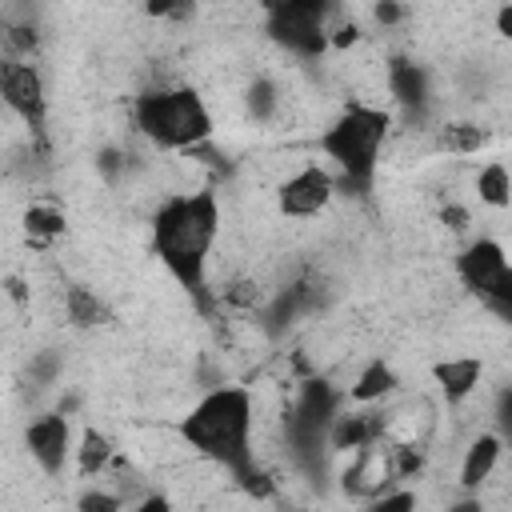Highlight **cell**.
Masks as SVG:
<instances>
[{
	"instance_id": "obj_1",
	"label": "cell",
	"mask_w": 512,
	"mask_h": 512,
	"mask_svg": "<svg viewBox=\"0 0 512 512\" xmlns=\"http://www.w3.org/2000/svg\"><path fill=\"white\" fill-rule=\"evenodd\" d=\"M216 240H220V200L212 188L168 196L152 216L156 256L196 296L208 288V260Z\"/></svg>"
},
{
	"instance_id": "obj_2",
	"label": "cell",
	"mask_w": 512,
	"mask_h": 512,
	"mask_svg": "<svg viewBox=\"0 0 512 512\" xmlns=\"http://www.w3.org/2000/svg\"><path fill=\"white\" fill-rule=\"evenodd\" d=\"M252 428H256V412H252V392L248 388H212L204 392L184 416L176 436L204 460L220 464L232 476H244L256 464L252 452Z\"/></svg>"
},
{
	"instance_id": "obj_3",
	"label": "cell",
	"mask_w": 512,
	"mask_h": 512,
	"mask_svg": "<svg viewBox=\"0 0 512 512\" xmlns=\"http://www.w3.org/2000/svg\"><path fill=\"white\" fill-rule=\"evenodd\" d=\"M132 120L148 144L172 152H192L212 140V112L196 88H152L136 96Z\"/></svg>"
},
{
	"instance_id": "obj_4",
	"label": "cell",
	"mask_w": 512,
	"mask_h": 512,
	"mask_svg": "<svg viewBox=\"0 0 512 512\" xmlns=\"http://www.w3.org/2000/svg\"><path fill=\"white\" fill-rule=\"evenodd\" d=\"M388 132H392V116L384 108L352 104L328 124V132L320 136V152L332 160V168L344 184H364L376 172Z\"/></svg>"
},
{
	"instance_id": "obj_5",
	"label": "cell",
	"mask_w": 512,
	"mask_h": 512,
	"mask_svg": "<svg viewBox=\"0 0 512 512\" xmlns=\"http://www.w3.org/2000/svg\"><path fill=\"white\" fill-rule=\"evenodd\" d=\"M264 16H268V36L300 60H316L332 40L328 36V16H332L328 4L288 0V4H268Z\"/></svg>"
},
{
	"instance_id": "obj_6",
	"label": "cell",
	"mask_w": 512,
	"mask_h": 512,
	"mask_svg": "<svg viewBox=\"0 0 512 512\" xmlns=\"http://www.w3.org/2000/svg\"><path fill=\"white\" fill-rule=\"evenodd\" d=\"M456 272H460V284L472 296H480L488 308H496V304H504L512 296V256L504 252L500 240H488V236L472 240L460 252Z\"/></svg>"
},
{
	"instance_id": "obj_7",
	"label": "cell",
	"mask_w": 512,
	"mask_h": 512,
	"mask_svg": "<svg viewBox=\"0 0 512 512\" xmlns=\"http://www.w3.org/2000/svg\"><path fill=\"white\" fill-rule=\"evenodd\" d=\"M0 92H4V104L8 112H16L28 132L40 140L44 136V112H48V96H44V76L32 60H4V72H0Z\"/></svg>"
},
{
	"instance_id": "obj_8",
	"label": "cell",
	"mask_w": 512,
	"mask_h": 512,
	"mask_svg": "<svg viewBox=\"0 0 512 512\" xmlns=\"http://www.w3.org/2000/svg\"><path fill=\"white\" fill-rule=\"evenodd\" d=\"M332 196H336V176L320 164H304V168H296L292 176L280 180L276 208L292 220H312L332 204Z\"/></svg>"
},
{
	"instance_id": "obj_9",
	"label": "cell",
	"mask_w": 512,
	"mask_h": 512,
	"mask_svg": "<svg viewBox=\"0 0 512 512\" xmlns=\"http://www.w3.org/2000/svg\"><path fill=\"white\" fill-rule=\"evenodd\" d=\"M24 444H28V456L40 464L44 476H60L68 456L76 452L72 448V424L64 412H48V416L32 420L24 432Z\"/></svg>"
},
{
	"instance_id": "obj_10",
	"label": "cell",
	"mask_w": 512,
	"mask_h": 512,
	"mask_svg": "<svg viewBox=\"0 0 512 512\" xmlns=\"http://www.w3.org/2000/svg\"><path fill=\"white\" fill-rule=\"evenodd\" d=\"M432 428H436V412H432V404L424 396H408L404 404L384 412V440L388 444H416V448H424Z\"/></svg>"
},
{
	"instance_id": "obj_11",
	"label": "cell",
	"mask_w": 512,
	"mask_h": 512,
	"mask_svg": "<svg viewBox=\"0 0 512 512\" xmlns=\"http://www.w3.org/2000/svg\"><path fill=\"white\" fill-rule=\"evenodd\" d=\"M384 80H388V96H392L396 104H404L408 112L428 108L432 88H428V72H424L416 60H408V56H392L388 68H384Z\"/></svg>"
},
{
	"instance_id": "obj_12",
	"label": "cell",
	"mask_w": 512,
	"mask_h": 512,
	"mask_svg": "<svg viewBox=\"0 0 512 512\" xmlns=\"http://www.w3.org/2000/svg\"><path fill=\"white\" fill-rule=\"evenodd\" d=\"M480 376H484L480 356H448V360L432 364V380L440 384V396H444L448 404L468 400V396L480 388Z\"/></svg>"
},
{
	"instance_id": "obj_13",
	"label": "cell",
	"mask_w": 512,
	"mask_h": 512,
	"mask_svg": "<svg viewBox=\"0 0 512 512\" xmlns=\"http://www.w3.org/2000/svg\"><path fill=\"white\" fill-rule=\"evenodd\" d=\"M500 452H504L500 436H496V432H480V436L464 448V460H460V488H464V492H476L484 480H492V472H496V464H500Z\"/></svg>"
},
{
	"instance_id": "obj_14",
	"label": "cell",
	"mask_w": 512,
	"mask_h": 512,
	"mask_svg": "<svg viewBox=\"0 0 512 512\" xmlns=\"http://www.w3.org/2000/svg\"><path fill=\"white\" fill-rule=\"evenodd\" d=\"M64 316H68L72 328H104L108 324V304L92 288L72 284V288H64Z\"/></svg>"
},
{
	"instance_id": "obj_15",
	"label": "cell",
	"mask_w": 512,
	"mask_h": 512,
	"mask_svg": "<svg viewBox=\"0 0 512 512\" xmlns=\"http://www.w3.org/2000/svg\"><path fill=\"white\" fill-rule=\"evenodd\" d=\"M112 460H116V444L108 440V432L84 428L80 444H76V472L80 476H100V472L112 468Z\"/></svg>"
},
{
	"instance_id": "obj_16",
	"label": "cell",
	"mask_w": 512,
	"mask_h": 512,
	"mask_svg": "<svg viewBox=\"0 0 512 512\" xmlns=\"http://www.w3.org/2000/svg\"><path fill=\"white\" fill-rule=\"evenodd\" d=\"M392 388H396V372H392V364H384V360H368V364L360 368V376L352 380L348 400H352V404H376V400H384Z\"/></svg>"
},
{
	"instance_id": "obj_17",
	"label": "cell",
	"mask_w": 512,
	"mask_h": 512,
	"mask_svg": "<svg viewBox=\"0 0 512 512\" xmlns=\"http://www.w3.org/2000/svg\"><path fill=\"white\" fill-rule=\"evenodd\" d=\"M488 144V132L472 120H448L436 128V148L440 152H452V156H472Z\"/></svg>"
},
{
	"instance_id": "obj_18",
	"label": "cell",
	"mask_w": 512,
	"mask_h": 512,
	"mask_svg": "<svg viewBox=\"0 0 512 512\" xmlns=\"http://www.w3.org/2000/svg\"><path fill=\"white\" fill-rule=\"evenodd\" d=\"M476 196H480V204H488V208H508V204H512V172H508L500 160L484 164V168L476 172Z\"/></svg>"
},
{
	"instance_id": "obj_19",
	"label": "cell",
	"mask_w": 512,
	"mask_h": 512,
	"mask_svg": "<svg viewBox=\"0 0 512 512\" xmlns=\"http://www.w3.org/2000/svg\"><path fill=\"white\" fill-rule=\"evenodd\" d=\"M24 232H28V240H32L36 248L52 244L56 236H64V216H60V208H52V204H28V212H24Z\"/></svg>"
},
{
	"instance_id": "obj_20",
	"label": "cell",
	"mask_w": 512,
	"mask_h": 512,
	"mask_svg": "<svg viewBox=\"0 0 512 512\" xmlns=\"http://www.w3.org/2000/svg\"><path fill=\"white\" fill-rule=\"evenodd\" d=\"M120 508H124L120 492H112V488H104V484L80 492V500H76V512H120Z\"/></svg>"
},
{
	"instance_id": "obj_21",
	"label": "cell",
	"mask_w": 512,
	"mask_h": 512,
	"mask_svg": "<svg viewBox=\"0 0 512 512\" xmlns=\"http://www.w3.org/2000/svg\"><path fill=\"white\" fill-rule=\"evenodd\" d=\"M416 508H420V500H416V492H412V488L384 492V496H376V500L368 504V512H416Z\"/></svg>"
},
{
	"instance_id": "obj_22",
	"label": "cell",
	"mask_w": 512,
	"mask_h": 512,
	"mask_svg": "<svg viewBox=\"0 0 512 512\" xmlns=\"http://www.w3.org/2000/svg\"><path fill=\"white\" fill-rule=\"evenodd\" d=\"M440 224H444L452 236H460V232H468L472 216H468V208H464V204H452V200H448V204L440 208Z\"/></svg>"
},
{
	"instance_id": "obj_23",
	"label": "cell",
	"mask_w": 512,
	"mask_h": 512,
	"mask_svg": "<svg viewBox=\"0 0 512 512\" xmlns=\"http://www.w3.org/2000/svg\"><path fill=\"white\" fill-rule=\"evenodd\" d=\"M404 16H408V12H404L400 4H392V0H384V4H376V8H372V20H376L380 28H396Z\"/></svg>"
},
{
	"instance_id": "obj_24",
	"label": "cell",
	"mask_w": 512,
	"mask_h": 512,
	"mask_svg": "<svg viewBox=\"0 0 512 512\" xmlns=\"http://www.w3.org/2000/svg\"><path fill=\"white\" fill-rule=\"evenodd\" d=\"M132 512H172V500L168 496H144Z\"/></svg>"
},
{
	"instance_id": "obj_25",
	"label": "cell",
	"mask_w": 512,
	"mask_h": 512,
	"mask_svg": "<svg viewBox=\"0 0 512 512\" xmlns=\"http://www.w3.org/2000/svg\"><path fill=\"white\" fill-rule=\"evenodd\" d=\"M496 32H500L504 40H512V4H504V8L496 12Z\"/></svg>"
},
{
	"instance_id": "obj_26",
	"label": "cell",
	"mask_w": 512,
	"mask_h": 512,
	"mask_svg": "<svg viewBox=\"0 0 512 512\" xmlns=\"http://www.w3.org/2000/svg\"><path fill=\"white\" fill-rule=\"evenodd\" d=\"M444 512H484V500H476V496H464V500H456V504H448Z\"/></svg>"
},
{
	"instance_id": "obj_27",
	"label": "cell",
	"mask_w": 512,
	"mask_h": 512,
	"mask_svg": "<svg viewBox=\"0 0 512 512\" xmlns=\"http://www.w3.org/2000/svg\"><path fill=\"white\" fill-rule=\"evenodd\" d=\"M500 412H504V424L512 428V392H504V400H500Z\"/></svg>"
}]
</instances>
